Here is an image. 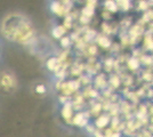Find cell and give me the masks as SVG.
<instances>
[{
  "label": "cell",
  "mask_w": 153,
  "mask_h": 137,
  "mask_svg": "<svg viewBox=\"0 0 153 137\" xmlns=\"http://www.w3.org/2000/svg\"><path fill=\"white\" fill-rule=\"evenodd\" d=\"M140 9H142V8H143V9H144V8H147V5L145 2H140Z\"/></svg>",
  "instance_id": "cell-17"
},
{
  "label": "cell",
  "mask_w": 153,
  "mask_h": 137,
  "mask_svg": "<svg viewBox=\"0 0 153 137\" xmlns=\"http://www.w3.org/2000/svg\"><path fill=\"white\" fill-rule=\"evenodd\" d=\"M36 91H37L38 94H42V93H45L46 91V87L44 85H38L37 86V88H36Z\"/></svg>",
  "instance_id": "cell-13"
},
{
  "label": "cell",
  "mask_w": 153,
  "mask_h": 137,
  "mask_svg": "<svg viewBox=\"0 0 153 137\" xmlns=\"http://www.w3.org/2000/svg\"><path fill=\"white\" fill-rule=\"evenodd\" d=\"M15 86V78L10 74H7V73H2L0 76V87H2L4 89H10L14 88Z\"/></svg>",
  "instance_id": "cell-2"
},
{
  "label": "cell",
  "mask_w": 153,
  "mask_h": 137,
  "mask_svg": "<svg viewBox=\"0 0 153 137\" xmlns=\"http://www.w3.org/2000/svg\"><path fill=\"white\" fill-rule=\"evenodd\" d=\"M98 44L102 46V47H108V46L111 45V41L106 37H100L98 38Z\"/></svg>",
  "instance_id": "cell-10"
},
{
  "label": "cell",
  "mask_w": 153,
  "mask_h": 137,
  "mask_svg": "<svg viewBox=\"0 0 153 137\" xmlns=\"http://www.w3.org/2000/svg\"><path fill=\"white\" fill-rule=\"evenodd\" d=\"M90 54H95L96 52H97V48H96L95 46H94V47H90Z\"/></svg>",
  "instance_id": "cell-16"
},
{
  "label": "cell",
  "mask_w": 153,
  "mask_h": 137,
  "mask_svg": "<svg viewBox=\"0 0 153 137\" xmlns=\"http://www.w3.org/2000/svg\"><path fill=\"white\" fill-rule=\"evenodd\" d=\"M108 122V118L105 117V116H101V117L97 119V121H96V126L97 127H100V128H103V127H105Z\"/></svg>",
  "instance_id": "cell-7"
},
{
  "label": "cell",
  "mask_w": 153,
  "mask_h": 137,
  "mask_svg": "<svg viewBox=\"0 0 153 137\" xmlns=\"http://www.w3.org/2000/svg\"><path fill=\"white\" fill-rule=\"evenodd\" d=\"M4 36L10 41H17L26 44L33 36V29L31 23L24 16L14 14L9 15L2 24Z\"/></svg>",
  "instance_id": "cell-1"
},
{
  "label": "cell",
  "mask_w": 153,
  "mask_h": 137,
  "mask_svg": "<svg viewBox=\"0 0 153 137\" xmlns=\"http://www.w3.org/2000/svg\"><path fill=\"white\" fill-rule=\"evenodd\" d=\"M87 121H88V119H87V116H85V113H78L74 118V124H78L79 127L86 126Z\"/></svg>",
  "instance_id": "cell-3"
},
{
  "label": "cell",
  "mask_w": 153,
  "mask_h": 137,
  "mask_svg": "<svg viewBox=\"0 0 153 137\" xmlns=\"http://www.w3.org/2000/svg\"><path fill=\"white\" fill-rule=\"evenodd\" d=\"M62 114H63V117L65 119H70L72 117V107H71V105L69 103L64 105L63 110H62Z\"/></svg>",
  "instance_id": "cell-6"
},
{
  "label": "cell",
  "mask_w": 153,
  "mask_h": 137,
  "mask_svg": "<svg viewBox=\"0 0 153 137\" xmlns=\"http://www.w3.org/2000/svg\"><path fill=\"white\" fill-rule=\"evenodd\" d=\"M66 32V30L64 29V26H56L54 30H53V36L55 37V38H61V37H63V34H65Z\"/></svg>",
  "instance_id": "cell-5"
},
{
  "label": "cell",
  "mask_w": 153,
  "mask_h": 137,
  "mask_svg": "<svg viewBox=\"0 0 153 137\" xmlns=\"http://www.w3.org/2000/svg\"><path fill=\"white\" fill-rule=\"evenodd\" d=\"M120 2L123 4V5H121L123 9H128L129 8V1H120Z\"/></svg>",
  "instance_id": "cell-15"
},
{
  "label": "cell",
  "mask_w": 153,
  "mask_h": 137,
  "mask_svg": "<svg viewBox=\"0 0 153 137\" xmlns=\"http://www.w3.org/2000/svg\"><path fill=\"white\" fill-rule=\"evenodd\" d=\"M70 41L71 40H70L69 37H64V38L61 39V46L64 47V48H66V47H69V46H70V44H71Z\"/></svg>",
  "instance_id": "cell-12"
},
{
  "label": "cell",
  "mask_w": 153,
  "mask_h": 137,
  "mask_svg": "<svg viewBox=\"0 0 153 137\" xmlns=\"http://www.w3.org/2000/svg\"><path fill=\"white\" fill-rule=\"evenodd\" d=\"M47 67L51 71H57L59 69V61L57 59H51L47 62Z\"/></svg>",
  "instance_id": "cell-4"
},
{
  "label": "cell",
  "mask_w": 153,
  "mask_h": 137,
  "mask_svg": "<svg viewBox=\"0 0 153 137\" xmlns=\"http://www.w3.org/2000/svg\"><path fill=\"white\" fill-rule=\"evenodd\" d=\"M142 62L145 63V64H151V63H152V59L149 57V56H143V57H142Z\"/></svg>",
  "instance_id": "cell-14"
},
{
  "label": "cell",
  "mask_w": 153,
  "mask_h": 137,
  "mask_svg": "<svg viewBox=\"0 0 153 137\" xmlns=\"http://www.w3.org/2000/svg\"><path fill=\"white\" fill-rule=\"evenodd\" d=\"M111 137H120V134H119V133H115V135L113 134V135H112Z\"/></svg>",
  "instance_id": "cell-18"
},
{
  "label": "cell",
  "mask_w": 153,
  "mask_h": 137,
  "mask_svg": "<svg viewBox=\"0 0 153 137\" xmlns=\"http://www.w3.org/2000/svg\"><path fill=\"white\" fill-rule=\"evenodd\" d=\"M82 14L85 16H93V14H94V7L87 6L82 10Z\"/></svg>",
  "instance_id": "cell-11"
},
{
  "label": "cell",
  "mask_w": 153,
  "mask_h": 137,
  "mask_svg": "<svg viewBox=\"0 0 153 137\" xmlns=\"http://www.w3.org/2000/svg\"><path fill=\"white\" fill-rule=\"evenodd\" d=\"M104 6L106 9H108L110 12H115L117 10V5H115L114 1H105V4H104Z\"/></svg>",
  "instance_id": "cell-9"
},
{
  "label": "cell",
  "mask_w": 153,
  "mask_h": 137,
  "mask_svg": "<svg viewBox=\"0 0 153 137\" xmlns=\"http://www.w3.org/2000/svg\"><path fill=\"white\" fill-rule=\"evenodd\" d=\"M128 66L131 69V70H137L140 67V61L137 59H129L128 62Z\"/></svg>",
  "instance_id": "cell-8"
}]
</instances>
